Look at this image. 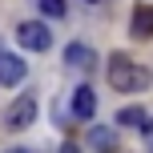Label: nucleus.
Instances as JSON below:
<instances>
[{
	"label": "nucleus",
	"instance_id": "f257e3e1",
	"mask_svg": "<svg viewBox=\"0 0 153 153\" xmlns=\"http://www.w3.org/2000/svg\"><path fill=\"white\" fill-rule=\"evenodd\" d=\"M109 85L117 93H141V89H149V69L125 53H113L109 56Z\"/></svg>",
	"mask_w": 153,
	"mask_h": 153
},
{
	"label": "nucleus",
	"instance_id": "f03ea898",
	"mask_svg": "<svg viewBox=\"0 0 153 153\" xmlns=\"http://www.w3.org/2000/svg\"><path fill=\"white\" fill-rule=\"evenodd\" d=\"M32 121H36V97H16L4 109V125L8 129H28Z\"/></svg>",
	"mask_w": 153,
	"mask_h": 153
},
{
	"label": "nucleus",
	"instance_id": "7ed1b4c3",
	"mask_svg": "<svg viewBox=\"0 0 153 153\" xmlns=\"http://www.w3.org/2000/svg\"><path fill=\"white\" fill-rule=\"evenodd\" d=\"M16 40H20L24 48H32V53H45V48L53 45V32H48L40 20H24L20 28H16Z\"/></svg>",
	"mask_w": 153,
	"mask_h": 153
},
{
	"label": "nucleus",
	"instance_id": "20e7f679",
	"mask_svg": "<svg viewBox=\"0 0 153 153\" xmlns=\"http://www.w3.org/2000/svg\"><path fill=\"white\" fill-rule=\"evenodd\" d=\"M24 73H28V65L20 61V56H12V53H0V85H20L24 81Z\"/></svg>",
	"mask_w": 153,
	"mask_h": 153
},
{
	"label": "nucleus",
	"instance_id": "39448f33",
	"mask_svg": "<svg viewBox=\"0 0 153 153\" xmlns=\"http://www.w3.org/2000/svg\"><path fill=\"white\" fill-rule=\"evenodd\" d=\"M129 32H133L137 40H149V36H153V4H137V8H133Z\"/></svg>",
	"mask_w": 153,
	"mask_h": 153
},
{
	"label": "nucleus",
	"instance_id": "423d86ee",
	"mask_svg": "<svg viewBox=\"0 0 153 153\" xmlns=\"http://www.w3.org/2000/svg\"><path fill=\"white\" fill-rule=\"evenodd\" d=\"M73 113L81 117V121H89V117L97 113V97H93V89H89V85H81V89L73 93Z\"/></svg>",
	"mask_w": 153,
	"mask_h": 153
},
{
	"label": "nucleus",
	"instance_id": "0eeeda50",
	"mask_svg": "<svg viewBox=\"0 0 153 153\" xmlns=\"http://www.w3.org/2000/svg\"><path fill=\"white\" fill-rule=\"evenodd\" d=\"M93 61L97 56H93L89 45H69L65 48V65H73V69H93Z\"/></svg>",
	"mask_w": 153,
	"mask_h": 153
},
{
	"label": "nucleus",
	"instance_id": "6e6552de",
	"mask_svg": "<svg viewBox=\"0 0 153 153\" xmlns=\"http://www.w3.org/2000/svg\"><path fill=\"white\" fill-rule=\"evenodd\" d=\"M149 117H145V109H137V105H129V109H121L117 113V125H145Z\"/></svg>",
	"mask_w": 153,
	"mask_h": 153
},
{
	"label": "nucleus",
	"instance_id": "1a4fd4ad",
	"mask_svg": "<svg viewBox=\"0 0 153 153\" xmlns=\"http://www.w3.org/2000/svg\"><path fill=\"white\" fill-rule=\"evenodd\" d=\"M40 12L53 16V20H61V16H65V0H40Z\"/></svg>",
	"mask_w": 153,
	"mask_h": 153
},
{
	"label": "nucleus",
	"instance_id": "9d476101",
	"mask_svg": "<svg viewBox=\"0 0 153 153\" xmlns=\"http://www.w3.org/2000/svg\"><path fill=\"white\" fill-rule=\"evenodd\" d=\"M93 145H97V149H109V145H113V137H109V133H101V129H97V133H93Z\"/></svg>",
	"mask_w": 153,
	"mask_h": 153
},
{
	"label": "nucleus",
	"instance_id": "9b49d317",
	"mask_svg": "<svg viewBox=\"0 0 153 153\" xmlns=\"http://www.w3.org/2000/svg\"><path fill=\"white\" fill-rule=\"evenodd\" d=\"M61 153H81V149H76L73 141H65V145H61Z\"/></svg>",
	"mask_w": 153,
	"mask_h": 153
},
{
	"label": "nucleus",
	"instance_id": "f8f14e48",
	"mask_svg": "<svg viewBox=\"0 0 153 153\" xmlns=\"http://www.w3.org/2000/svg\"><path fill=\"white\" fill-rule=\"evenodd\" d=\"M141 129H145V133H153V117H149V121H145V125H141Z\"/></svg>",
	"mask_w": 153,
	"mask_h": 153
},
{
	"label": "nucleus",
	"instance_id": "ddd939ff",
	"mask_svg": "<svg viewBox=\"0 0 153 153\" xmlns=\"http://www.w3.org/2000/svg\"><path fill=\"white\" fill-rule=\"evenodd\" d=\"M8 153H28V149H8Z\"/></svg>",
	"mask_w": 153,
	"mask_h": 153
},
{
	"label": "nucleus",
	"instance_id": "4468645a",
	"mask_svg": "<svg viewBox=\"0 0 153 153\" xmlns=\"http://www.w3.org/2000/svg\"><path fill=\"white\" fill-rule=\"evenodd\" d=\"M89 4H101V0H89Z\"/></svg>",
	"mask_w": 153,
	"mask_h": 153
}]
</instances>
